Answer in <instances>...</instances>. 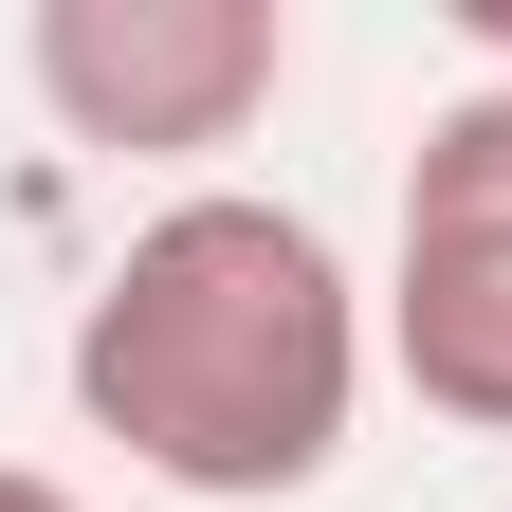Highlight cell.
Masks as SVG:
<instances>
[{
  "instance_id": "6da1fadb",
  "label": "cell",
  "mask_w": 512,
  "mask_h": 512,
  "mask_svg": "<svg viewBox=\"0 0 512 512\" xmlns=\"http://www.w3.org/2000/svg\"><path fill=\"white\" fill-rule=\"evenodd\" d=\"M348 403H366L348 256L238 183L165 202L74 311V421L128 439V476H165V494H220V512L311 494L348 458Z\"/></svg>"
},
{
  "instance_id": "7a4b0ae2",
  "label": "cell",
  "mask_w": 512,
  "mask_h": 512,
  "mask_svg": "<svg viewBox=\"0 0 512 512\" xmlns=\"http://www.w3.org/2000/svg\"><path fill=\"white\" fill-rule=\"evenodd\" d=\"M384 348L439 421L512 439V74L458 92L403 165V275H384Z\"/></svg>"
},
{
  "instance_id": "3957f363",
  "label": "cell",
  "mask_w": 512,
  "mask_h": 512,
  "mask_svg": "<svg viewBox=\"0 0 512 512\" xmlns=\"http://www.w3.org/2000/svg\"><path fill=\"white\" fill-rule=\"evenodd\" d=\"M275 55V0H37V92L74 147H238Z\"/></svg>"
},
{
  "instance_id": "277c9868",
  "label": "cell",
  "mask_w": 512,
  "mask_h": 512,
  "mask_svg": "<svg viewBox=\"0 0 512 512\" xmlns=\"http://www.w3.org/2000/svg\"><path fill=\"white\" fill-rule=\"evenodd\" d=\"M0 512H74V494H55V476H19V458H0Z\"/></svg>"
}]
</instances>
